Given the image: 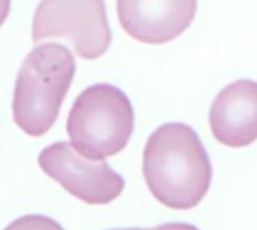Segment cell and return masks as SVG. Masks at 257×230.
Listing matches in <instances>:
<instances>
[{
    "instance_id": "7",
    "label": "cell",
    "mask_w": 257,
    "mask_h": 230,
    "mask_svg": "<svg viewBox=\"0 0 257 230\" xmlns=\"http://www.w3.org/2000/svg\"><path fill=\"white\" fill-rule=\"evenodd\" d=\"M212 134L228 147H245L257 141V82L242 79L228 84L212 102Z\"/></svg>"
},
{
    "instance_id": "9",
    "label": "cell",
    "mask_w": 257,
    "mask_h": 230,
    "mask_svg": "<svg viewBox=\"0 0 257 230\" xmlns=\"http://www.w3.org/2000/svg\"><path fill=\"white\" fill-rule=\"evenodd\" d=\"M110 230H200L197 226L190 223H164V225L150 227V229H141V227H126V229H110Z\"/></svg>"
},
{
    "instance_id": "2",
    "label": "cell",
    "mask_w": 257,
    "mask_h": 230,
    "mask_svg": "<svg viewBox=\"0 0 257 230\" xmlns=\"http://www.w3.org/2000/svg\"><path fill=\"white\" fill-rule=\"evenodd\" d=\"M76 73V59L59 43L35 47L17 76L13 116L25 134L42 136L55 124Z\"/></svg>"
},
{
    "instance_id": "6",
    "label": "cell",
    "mask_w": 257,
    "mask_h": 230,
    "mask_svg": "<svg viewBox=\"0 0 257 230\" xmlns=\"http://www.w3.org/2000/svg\"><path fill=\"white\" fill-rule=\"evenodd\" d=\"M197 2H117L122 29L138 42L163 44L180 36L194 20Z\"/></svg>"
},
{
    "instance_id": "1",
    "label": "cell",
    "mask_w": 257,
    "mask_h": 230,
    "mask_svg": "<svg viewBox=\"0 0 257 230\" xmlns=\"http://www.w3.org/2000/svg\"><path fill=\"white\" fill-rule=\"evenodd\" d=\"M142 170L154 199L172 209L197 207L208 193L213 177L200 136L183 123L163 124L149 136Z\"/></svg>"
},
{
    "instance_id": "3",
    "label": "cell",
    "mask_w": 257,
    "mask_h": 230,
    "mask_svg": "<svg viewBox=\"0 0 257 230\" xmlns=\"http://www.w3.org/2000/svg\"><path fill=\"white\" fill-rule=\"evenodd\" d=\"M135 113L124 91L111 84L89 86L69 112L66 131L80 156L96 162L124 150L131 139Z\"/></svg>"
},
{
    "instance_id": "8",
    "label": "cell",
    "mask_w": 257,
    "mask_h": 230,
    "mask_svg": "<svg viewBox=\"0 0 257 230\" xmlns=\"http://www.w3.org/2000/svg\"><path fill=\"white\" fill-rule=\"evenodd\" d=\"M5 230H65L57 220L46 215H24L11 222Z\"/></svg>"
},
{
    "instance_id": "5",
    "label": "cell",
    "mask_w": 257,
    "mask_h": 230,
    "mask_svg": "<svg viewBox=\"0 0 257 230\" xmlns=\"http://www.w3.org/2000/svg\"><path fill=\"white\" fill-rule=\"evenodd\" d=\"M37 162L50 178L87 204H109L125 186L124 178L107 163L80 156L69 142H55L43 149Z\"/></svg>"
},
{
    "instance_id": "4",
    "label": "cell",
    "mask_w": 257,
    "mask_h": 230,
    "mask_svg": "<svg viewBox=\"0 0 257 230\" xmlns=\"http://www.w3.org/2000/svg\"><path fill=\"white\" fill-rule=\"evenodd\" d=\"M33 42L65 37L80 57H102L111 43V29L103 2H42L32 22Z\"/></svg>"
},
{
    "instance_id": "10",
    "label": "cell",
    "mask_w": 257,
    "mask_h": 230,
    "mask_svg": "<svg viewBox=\"0 0 257 230\" xmlns=\"http://www.w3.org/2000/svg\"><path fill=\"white\" fill-rule=\"evenodd\" d=\"M10 13V2H0V26L3 25Z\"/></svg>"
}]
</instances>
